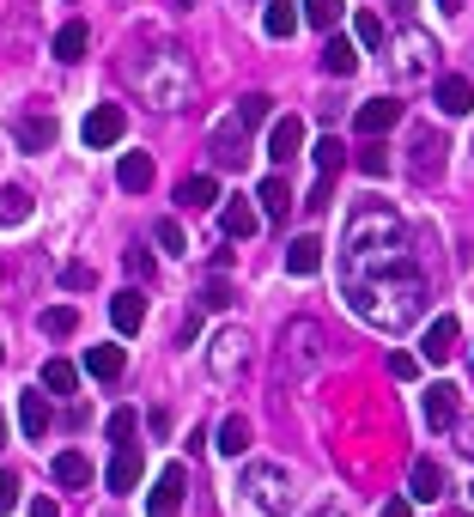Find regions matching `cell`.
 Listing matches in <instances>:
<instances>
[{
	"label": "cell",
	"mask_w": 474,
	"mask_h": 517,
	"mask_svg": "<svg viewBox=\"0 0 474 517\" xmlns=\"http://www.w3.org/2000/svg\"><path fill=\"white\" fill-rule=\"evenodd\" d=\"M286 268H292V274H316V268H323V238H310V232L292 238V244H286Z\"/></svg>",
	"instance_id": "obj_24"
},
{
	"label": "cell",
	"mask_w": 474,
	"mask_h": 517,
	"mask_svg": "<svg viewBox=\"0 0 474 517\" xmlns=\"http://www.w3.org/2000/svg\"><path fill=\"white\" fill-rule=\"evenodd\" d=\"M104 481H110V493H134V487H140V451H134V445H116Z\"/></svg>",
	"instance_id": "obj_17"
},
{
	"label": "cell",
	"mask_w": 474,
	"mask_h": 517,
	"mask_svg": "<svg viewBox=\"0 0 474 517\" xmlns=\"http://www.w3.org/2000/svg\"><path fill=\"white\" fill-rule=\"evenodd\" d=\"M19 432H25V438H43V432H49V396H43V390H25V396H19Z\"/></svg>",
	"instance_id": "obj_21"
},
{
	"label": "cell",
	"mask_w": 474,
	"mask_h": 517,
	"mask_svg": "<svg viewBox=\"0 0 474 517\" xmlns=\"http://www.w3.org/2000/svg\"><path fill=\"white\" fill-rule=\"evenodd\" d=\"M268 104H274L268 92H250V98H237V110H231V116L244 122V128H262V122H268Z\"/></svg>",
	"instance_id": "obj_34"
},
{
	"label": "cell",
	"mask_w": 474,
	"mask_h": 517,
	"mask_svg": "<svg viewBox=\"0 0 474 517\" xmlns=\"http://www.w3.org/2000/svg\"><path fill=\"white\" fill-rule=\"evenodd\" d=\"M256 201H262V219H268V226H280V219L292 213V189H286V177H262Z\"/></svg>",
	"instance_id": "obj_19"
},
{
	"label": "cell",
	"mask_w": 474,
	"mask_h": 517,
	"mask_svg": "<svg viewBox=\"0 0 474 517\" xmlns=\"http://www.w3.org/2000/svg\"><path fill=\"white\" fill-rule=\"evenodd\" d=\"M183 487H189V475H183L177 463H171V469H158V481H152V493H146V511H152V517H177Z\"/></svg>",
	"instance_id": "obj_7"
},
{
	"label": "cell",
	"mask_w": 474,
	"mask_h": 517,
	"mask_svg": "<svg viewBox=\"0 0 474 517\" xmlns=\"http://www.w3.org/2000/svg\"><path fill=\"white\" fill-rule=\"evenodd\" d=\"M201 305H213V311H225V305H231V286H225V280H213V286L201 292Z\"/></svg>",
	"instance_id": "obj_45"
},
{
	"label": "cell",
	"mask_w": 474,
	"mask_h": 517,
	"mask_svg": "<svg viewBox=\"0 0 474 517\" xmlns=\"http://www.w3.org/2000/svg\"><path fill=\"white\" fill-rule=\"evenodd\" d=\"M55 481H61V487H86V481H92L86 451H61V457H55Z\"/></svg>",
	"instance_id": "obj_29"
},
{
	"label": "cell",
	"mask_w": 474,
	"mask_h": 517,
	"mask_svg": "<svg viewBox=\"0 0 474 517\" xmlns=\"http://www.w3.org/2000/svg\"><path fill=\"white\" fill-rule=\"evenodd\" d=\"M0 353H7V347H0Z\"/></svg>",
	"instance_id": "obj_51"
},
{
	"label": "cell",
	"mask_w": 474,
	"mask_h": 517,
	"mask_svg": "<svg viewBox=\"0 0 474 517\" xmlns=\"http://www.w3.org/2000/svg\"><path fill=\"white\" fill-rule=\"evenodd\" d=\"M213 451H219V457H244V451H250V420H244V414L219 420V432H213Z\"/></svg>",
	"instance_id": "obj_20"
},
{
	"label": "cell",
	"mask_w": 474,
	"mask_h": 517,
	"mask_svg": "<svg viewBox=\"0 0 474 517\" xmlns=\"http://www.w3.org/2000/svg\"><path fill=\"white\" fill-rule=\"evenodd\" d=\"M19 146L25 153H49L55 146V116H25L19 122Z\"/></svg>",
	"instance_id": "obj_26"
},
{
	"label": "cell",
	"mask_w": 474,
	"mask_h": 517,
	"mask_svg": "<svg viewBox=\"0 0 474 517\" xmlns=\"http://www.w3.org/2000/svg\"><path fill=\"white\" fill-rule=\"evenodd\" d=\"M177 201H183V207H213V201H225V195H219V177H183V183H177Z\"/></svg>",
	"instance_id": "obj_27"
},
{
	"label": "cell",
	"mask_w": 474,
	"mask_h": 517,
	"mask_svg": "<svg viewBox=\"0 0 474 517\" xmlns=\"http://www.w3.org/2000/svg\"><path fill=\"white\" fill-rule=\"evenodd\" d=\"M353 43L377 49V43H383V19H377V13H359V19H353Z\"/></svg>",
	"instance_id": "obj_40"
},
{
	"label": "cell",
	"mask_w": 474,
	"mask_h": 517,
	"mask_svg": "<svg viewBox=\"0 0 474 517\" xmlns=\"http://www.w3.org/2000/svg\"><path fill=\"white\" fill-rule=\"evenodd\" d=\"M329 195H335V177H316V183H310V201H304V207H316V213H323V207H329Z\"/></svg>",
	"instance_id": "obj_44"
},
{
	"label": "cell",
	"mask_w": 474,
	"mask_h": 517,
	"mask_svg": "<svg viewBox=\"0 0 474 517\" xmlns=\"http://www.w3.org/2000/svg\"><path fill=\"white\" fill-rule=\"evenodd\" d=\"M316 517H347V511H341V505H323V511H316Z\"/></svg>",
	"instance_id": "obj_49"
},
{
	"label": "cell",
	"mask_w": 474,
	"mask_h": 517,
	"mask_svg": "<svg viewBox=\"0 0 474 517\" xmlns=\"http://www.w3.org/2000/svg\"><path fill=\"white\" fill-rule=\"evenodd\" d=\"M250 134H256V128H244L237 116H225V122L213 128V159H219L225 171H237V165H250Z\"/></svg>",
	"instance_id": "obj_6"
},
{
	"label": "cell",
	"mask_w": 474,
	"mask_h": 517,
	"mask_svg": "<svg viewBox=\"0 0 474 517\" xmlns=\"http://www.w3.org/2000/svg\"><path fill=\"white\" fill-rule=\"evenodd\" d=\"M432 98H438L444 116H468V110H474V80H468V73H438Z\"/></svg>",
	"instance_id": "obj_11"
},
{
	"label": "cell",
	"mask_w": 474,
	"mask_h": 517,
	"mask_svg": "<svg viewBox=\"0 0 474 517\" xmlns=\"http://www.w3.org/2000/svg\"><path fill=\"white\" fill-rule=\"evenodd\" d=\"M310 159H316V177H335V171L347 165V146H341L335 134H323V140H316V153H310Z\"/></svg>",
	"instance_id": "obj_31"
},
{
	"label": "cell",
	"mask_w": 474,
	"mask_h": 517,
	"mask_svg": "<svg viewBox=\"0 0 474 517\" xmlns=\"http://www.w3.org/2000/svg\"><path fill=\"white\" fill-rule=\"evenodd\" d=\"M359 171H365V177H389V146H383V140H365Z\"/></svg>",
	"instance_id": "obj_38"
},
{
	"label": "cell",
	"mask_w": 474,
	"mask_h": 517,
	"mask_svg": "<svg viewBox=\"0 0 474 517\" xmlns=\"http://www.w3.org/2000/svg\"><path fill=\"white\" fill-rule=\"evenodd\" d=\"M444 153H450V140L438 128H414V177L420 183H432L444 171Z\"/></svg>",
	"instance_id": "obj_8"
},
{
	"label": "cell",
	"mask_w": 474,
	"mask_h": 517,
	"mask_svg": "<svg viewBox=\"0 0 474 517\" xmlns=\"http://www.w3.org/2000/svg\"><path fill=\"white\" fill-rule=\"evenodd\" d=\"M341 292L359 323L383 335H408L426 311V274L414 262L408 226L395 219V207L365 201L347 219V250H341Z\"/></svg>",
	"instance_id": "obj_1"
},
{
	"label": "cell",
	"mask_w": 474,
	"mask_h": 517,
	"mask_svg": "<svg viewBox=\"0 0 474 517\" xmlns=\"http://www.w3.org/2000/svg\"><path fill=\"white\" fill-rule=\"evenodd\" d=\"M316 359H323V329H316L310 317L286 323V335H280V365L304 378V372H316Z\"/></svg>",
	"instance_id": "obj_4"
},
{
	"label": "cell",
	"mask_w": 474,
	"mask_h": 517,
	"mask_svg": "<svg viewBox=\"0 0 474 517\" xmlns=\"http://www.w3.org/2000/svg\"><path fill=\"white\" fill-rule=\"evenodd\" d=\"M426 426L432 432H450L456 426V384H432L426 390Z\"/></svg>",
	"instance_id": "obj_16"
},
{
	"label": "cell",
	"mask_w": 474,
	"mask_h": 517,
	"mask_svg": "<svg viewBox=\"0 0 474 517\" xmlns=\"http://www.w3.org/2000/svg\"><path fill=\"white\" fill-rule=\"evenodd\" d=\"M456 341H462V323H456V317H432V323H426V335H420V359L444 365V359L456 353Z\"/></svg>",
	"instance_id": "obj_10"
},
{
	"label": "cell",
	"mask_w": 474,
	"mask_h": 517,
	"mask_svg": "<svg viewBox=\"0 0 474 517\" xmlns=\"http://www.w3.org/2000/svg\"><path fill=\"white\" fill-rule=\"evenodd\" d=\"M408 499H426V505L444 499V469H438L432 457H420V463L408 469Z\"/></svg>",
	"instance_id": "obj_18"
},
{
	"label": "cell",
	"mask_w": 474,
	"mask_h": 517,
	"mask_svg": "<svg viewBox=\"0 0 474 517\" xmlns=\"http://www.w3.org/2000/svg\"><path fill=\"white\" fill-rule=\"evenodd\" d=\"M152 238H158V250H165V256H183V250H189V238H183V226H177V219H158V226H152Z\"/></svg>",
	"instance_id": "obj_37"
},
{
	"label": "cell",
	"mask_w": 474,
	"mask_h": 517,
	"mask_svg": "<svg viewBox=\"0 0 474 517\" xmlns=\"http://www.w3.org/2000/svg\"><path fill=\"white\" fill-rule=\"evenodd\" d=\"M19 493H25V487H19V475H13V469H0V517L19 505Z\"/></svg>",
	"instance_id": "obj_41"
},
{
	"label": "cell",
	"mask_w": 474,
	"mask_h": 517,
	"mask_svg": "<svg viewBox=\"0 0 474 517\" xmlns=\"http://www.w3.org/2000/svg\"><path fill=\"white\" fill-rule=\"evenodd\" d=\"M134 426H140V414H134V408H116V414L104 420V432L116 438V445H128V438H134Z\"/></svg>",
	"instance_id": "obj_39"
},
{
	"label": "cell",
	"mask_w": 474,
	"mask_h": 517,
	"mask_svg": "<svg viewBox=\"0 0 474 517\" xmlns=\"http://www.w3.org/2000/svg\"><path fill=\"white\" fill-rule=\"evenodd\" d=\"M43 390H49V396H73V390H79V372H73L67 359H49V365H43Z\"/></svg>",
	"instance_id": "obj_32"
},
{
	"label": "cell",
	"mask_w": 474,
	"mask_h": 517,
	"mask_svg": "<svg viewBox=\"0 0 474 517\" xmlns=\"http://www.w3.org/2000/svg\"><path fill=\"white\" fill-rule=\"evenodd\" d=\"M438 7H444V13H456V7H462V0H438Z\"/></svg>",
	"instance_id": "obj_50"
},
{
	"label": "cell",
	"mask_w": 474,
	"mask_h": 517,
	"mask_svg": "<svg viewBox=\"0 0 474 517\" xmlns=\"http://www.w3.org/2000/svg\"><path fill=\"white\" fill-rule=\"evenodd\" d=\"M207 365H213V378H237L250 365V335L244 329H219L207 341Z\"/></svg>",
	"instance_id": "obj_5"
},
{
	"label": "cell",
	"mask_w": 474,
	"mask_h": 517,
	"mask_svg": "<svg viewBox=\"0 0 474 517\" xmlns=\"http://www.w3.org/2000/svg\"><path fill=\"white\" fill-rule=\"evenodd\" d=\"M298 19H304L298 0H268V7H262V31H268V37H292Z\"/></svg>",
	"instance_id": "obj_25"
},
{
	"label": "cell",
	"mask_w": 474,
	"mask_h": 517,
	"mask_svg": "<svg viewBox=\"0 0 474 517\" xmlns=\"http://www.w3.org/2000/svg\"><path fill=\"white\" fill-rule=\"evenodd\" d=\"M110 323H116V335H134L140 323H146V292H116V299H110Z\"/></svg>",
	"instance_id": "obj_15"
},
{
	"label": "cell",
	"mask_w": 474,
	"mask_h": 517,
	"mask_svg": "<svg viewBox=\"0 0 474 517\" xmlns=\"http://www.w3.org/2000/svg\"><path fill=\"white\" fill-rule=\"evenodd\" d=\"M353 67H359V43H353V37H329V43H323V73L347 80Z\"/></svg>",
	"instance_id": "obj_22"
},
{
	"label": "cell",
	"mask_w": 474,
	"mask_h": 517,
	"mask_svg": "<svg viewBox=\"0 0 474 517\" xmlns=\"http://www.w3.org/2000/svg\"><path fill=\"white\" fill-rule=\"evenodd\" d=\"M86 43H92V31L79 25V19L61 25V31H55V61H79V55H86Z\"/></svg>",
	"instance_id": "obj_30"
},
{
	"label": "cell",
	"mask_w": 474,
	"mask_h": 517,
	"mask_svg": "<svg viewBox=\"0 0 474 517\" xmlns=\"http://www.w3.org/2000/svg\"><path fill=\"white\" fill-rule=\"evenodd\" d=\"M304 19H310L316 31H335V25H341V0H304Z\"/></svg>",
	"instance_id": "obj_36"
},
{
	"label": "cell",
	"mask_w": 474,
	"mask_h": 517,
	"mask_svg": "<svg viewBox=\"0 0 474 517\" xmlns=\"http://www.w3.org/2000/svg\"><path fill=\"white\" fill-rule=\"evenodd\" d=\"M122 128H128V116H122V104H98L86 122H79V134H86V146H116L122 140Z\"/></svg>",
	"instance_id": "obj_9"
},
{
	"label": "cell",
	"mask_w": 474,
	"mask_h": 517,
	"mask_svg": "<svg viewBox=\"0 0 474 517\" xmlns=\"http://www.w3.org/2000/svg\"><path fill=\"white\" fill-rule=\"evenodd\" d=\"M128 80H134L158 110H177V104H189V92H195V67L183 61V49H140V55L128 61Z\"/></svg>",
	"instance_id": "obj_2"
},
{
	"label": "cell",
	"mask_w": 474,
	"mask_h": 517,
	"mask_svg": "<svg viewBox=\"0 0 474 517\" xmlns=\"http://www.w3.org/2000/svg\"><path fill=\"white\" fill-rule=\"evenodd\" d=\"M298 146H304V122H298V116H280V122L268 128V159L286 165V159H298Z\"/></svg>",
	"instance_id": "obj_13"
},
{
	"label": "cell",
	"mask_w": 474,
	"mask_h": 517,
	"mask_svg": "<svg viewBox=\"0 0 474 517\" xmlns=\"http://www.w3.org/2000/svg\"><path fill=\"white\" fill-rule=\"evenodd\" d=\"M383 517H414V505H408V499H389V505H383Z\"/></svg>",
	"instance_id": "obj_47"
},
{
	"label": "cell",
	"mask_w": 474,
	"mask_h": 517,
	"mask_svg": "<svg viewBox=\"0 0 474 517\" xmlns=\"http://www.w3.org/2000/svg\"><path fill=\"white\" fill-rule=\"evenodd\" d=\"M122 365H128V359H122V347H92V353H86V372H92V378H104V384H116V378H122Z\"/></svg>",
	"instance_id": "obj_28"
},
{
	"label": "cell",
	"mask_w": 474,
	"mask_h": 517,
	"mask_svg": "<svg viewBox=\"0 0 474 517\" xmlns=\"http://www.w3.org/2000/svg\"><path fill=\"white\" fill-rule=\"evenodd\" d=\"M37 323H43V335H73V329H79V311H73V305H49Z\"/></svg>",
	"instance_id": "obj_35"
},
{
	"label": "cell",
	"mask_w": 474,
	"mask_h": 517,
	"mask_svg": "<svg viewBox=\"0 0 474 517\" xmlns=\"http://www.w3.org/2000/svg\"><path fill=\"white\" fill-rule=\"evenodd\" d=\"M219 226H225V238H256L262 232V207H250L244 195H231L219 207Z\"/></svg>",
	"instance_id": "obj_12"
},
{
	"label": "cell",
	"mask_w": 474,
	"mask_h": 517,
	"mask_svg": "<svg viewBox=\"0 0 474 517\" xmlns=\"http://www.w3.org/2000/svg\"><path fill=\"white\" fill-rule=\"evenodd\" d=\"M116 183H122L128 195L152 189V153H122V165H116Z\"/></svg>",
	"instance_id": "obj_23"
},
{
	"label": "cell",
	"mask_w": 474,
	"mask_h": 517,
	"mask_svg": "<svg viewBox=\"0 0 474 517\" xmlns=\"http://www.w3.org/2000/svg\"><path fill=\"white\" fill-rule=\"evenodd\" d=\"M25 219H31V195L25 189H0V226H25Z\"/></svg>",
	"instance_id": "obj_33"
},
{
	"label": "cell",
	"mask_w": 474,
	"mask_h": 517,
	"mask_svg": "<svg viewBox=\"0 0 474 517\" xmlns=\"http://www.w3.org/2000/svg\"><path fill=\"white\" fill-rule=\"evenodd\" d=\"M92 280H98V274H92L86 262H67V268H61V286H73V292H86Z\"/></svg>",
	"instance_id": "obj_42"
},
{
	"label": "cell",
	"mask_w": 474,
	"mask_h": 517,
	"mask_svg": "<svg viewBox=\"0 0 474 517\" xmlns=\"http://www.w3.org/2000/svg\"><path fill=\"white\" fill-rule=\"evenodd\" d=\"M389 378H402V384L420 378V359H414V353H389Z\"/></svg>",
	"instance_id": "obj_43"
},
{
	"label": "cell",
	"mask_w": 474,
	"mask_h": 517,
	"mask_svg": "<svg viewBox=\"0 0 474 517\" xmlns=\"http://www.w3.org/2000/svg\"><path fill=\"white\" fill-rule=\"evenodd\" d=\"M395 122H402V104H395V98H371V104H359V134H365V140L389 134Z\"/></svg>",
	"instance_id": "obj_14"
},
{
	"label": "cell",
	"mask_w": 474,
	"mask_h": 517,
	"mask_svg": "<svg viewBox=\"0 0 474 517\" xmlns=\"http://www.w3.org/2000/svg\"><path fill=\"white\" fill-rule=\"evenodd\" d=\"M244 493H250V505L268 511V517H286V511H292V475H286L280 463H250V469H244Z\"/></svg>",
	"instance_id": "obj_3"
},
{
	"label": "cell",
	"mask_w": 474,
	"mask_h": 517,
	"mask_svg": "<svg viewBox=\"0 0 474 517\" xmlns=\"http://www.w3.org/2000/svg\"><path fill=\"white\" fill-rule=\"evenodd\" d=\"M128 268H134V274L146 280V274H152V256H146V250H128Z\"/></svg>",
	"instance_id": "obj_46"
},
{
	"label": "cell",
	"mask_w": 474,
	"mask_h": 517,
	"mask_svg": "<svg viewBox=\"0 0 474 517\" xmlns=\"http://www.w3.org/2000/svg\"><path fill=\"white\" fill-rule=\"evenodd\" d=\"M31 517H55V499H31Z\"/></svg>",
	"instance_id": "obj_48"
}]
</instances>
